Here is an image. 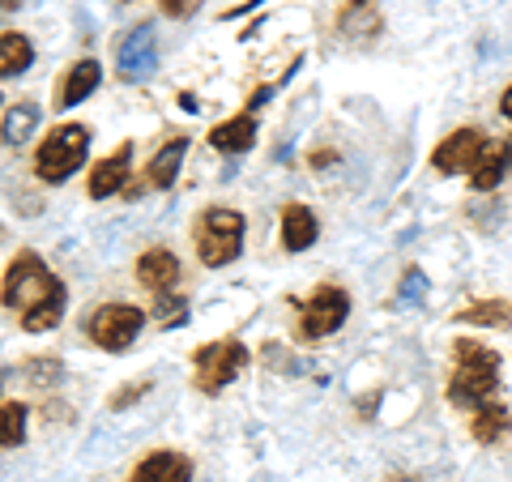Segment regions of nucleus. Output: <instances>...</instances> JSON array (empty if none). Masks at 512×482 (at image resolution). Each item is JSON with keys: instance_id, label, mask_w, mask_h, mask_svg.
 Here are the masks:
<instances>
[{"instance_id": "nucleus-1", "label": "nucleus", "mask_w": 512, "mask_h": 482, "mask_svg": "<svg viewBox=\"0 0 512 482\" xmlns=\"http://www.w3.org/2000/svg\"><path fill=\"white\" fill-rule=\"evenodd\" d=\"M495 389H500V355L483 342L461 337L453 346V376H448V389H444L448 401L457 410H478L483 401L495 397Z\"/></svg>"}, {"instance_id": "nucleus-2", "label": "nucleus", "mask_w": 512, "mask_h": 482, "mask_svg": "<svg viewBox=\"0 0 512 482\" xmlns=\"http://www.w3.org/2000/svg\"><path fill=\"white\" fill-rule=\"evenodd\" d=\"M0 299H5V308H13V312L18 308L30 312V308H39V303H64V282L43 265V256L18 252L9 261L5 282H0Z\"/></svg>"}, {"instance_id": "nucleus-3", "label": "nucleus", "mask_w": 512, "mask_h": 482, "mask_svg": "<svg viewBox=\"0 0 512 482\" xmlns=\"http://www.w3.org/2000/svg\"><path fill=\"white\" fill-rule=\"evenodd\" d=\"M192 239H197L201 265H210V269L231 265V261H239V252H244V214L214 205V210H205L197 218V231H192Z\"/></svg>"}, {"instance_id": "nucleus-4", "label": "nucleus", "mask_w": 512, "mask_h": 482, "mask_svg": "<svg viewBox=\"0 0 512 482\" xmlns=\"http://www.w3.org/2000/svg\"><path fill=\"white\" fill-rule=\"evenodd\" d=\"M248 363H252V350L239 342V337H218V342L197 346V355H192V384H197L205 397H214L227 389Z\"/></svg>"}, {"instance_id": "nucleus-5", "label": "nucleus", "mask_w": 512, "mask_h": 482, "mask_svg": "<svg viewBox=\"0 0 512 482\" xmlns=\"http://www.w3.org/2000/svg\"><path fill=\"white\" fill-rule=\"evenodd\" d=\"M90 150V128L86 124H60L52 128V137L35 154V175L43 184H64L73 171H82Z\"/></svg>"}, {"instance_id": "nucleus-6", "label": "nucleus", "mask_w": 512, "mask_h": 482, "mask_svg": "<svg viewBox=\"0 0 512 482\" xmlns=\"http://www.w3.org/2000/svg\"><path fill=\"white\" fill-rule=\"evenodd\" d=\"M299 308V337L303 342H325L329 333H338L350 316V295L342 286H316L308 295V303H295Z\"/></svg>"}, {"instance_id": "nucleus-7", "label": "nucleus", "mask_w": 512, "mask_h": 482, "mask_svg": "<svg viewBox=\"0 0 512 482\" xmlns=\"http://www.w3.org/2000/svg\"><path fill=\"white\" fill-rule=\"evenodd\" d=\"M141 325H146V312L133 308V303H103V308L90 316V337L107 355H120V350L137 342Z\"/></svg>"}, {"instance_id": "nucleus-8", "label": "nucleus", "mask_w": 512, "mask_h": 482, "mask_svg": "<svg viewBox=\"0 0 512 482\" xmlns=\"http://www.w3.org/2000/svg\"><path fill=\"white\" fill-rule=\"evenodd\" d=\"M487 150V133L483 128H457L448 133L436 150H431V167L440 175H461V171H474L478 158Z\"/></svg>"}, {"instance_id": "nucleus-9", "label": "nucleus", "mask_w": 512, "mask_h": 482, "mask_svg": "<svg viewBox=\"0 0 512 482\" xmlns=\"http://www.w3.org/2000/svg\"><path fill=\"white\" fill-rule=\"evenodd\" d=\"M158 64V43H154V26L141 22L133 26L128 35L116 43V69L124 82H141V77H150Z\"/></svg>"}, {"instance_id": "nucleus-10", "label": "nucleus", "mask_w": 512, "mask_h": 482, "mask_svg": "<svg viewBox=\"0 0 512 482\" xmlns=\"http://www.w3.org/2000/svg\"><path fill=\"white\" fill-rule=\"evenodd\" d=\"M508 171H512V137H495V141H487V150H483V158H478V167L470 171V188L474 192L500 188L508 180Z\"/></svg>"}, {"instance_id": "nucleus-11", "label": "nucleus", "mask_w": 512, "mask_h": 482, "mask_svg": "<svg viewBox=\"0 0 512 482\" xmlns=\"http://www.w3.org/2000/svg\"><path fill=\"white\" fill-rule=\"evenodd\" d=\"M137 282L146 286V291H154V295L175 291V286H180V261H175V252H167V248L141 252V261H137Z\"/></svg>"}, {"instance_id": "nucleus-12", "label": "nucleus", "mask_w": 512, "mask_h": 482, "mask_svg": "<svg viewBox=\"0 0 512 482\" xmlns=\"http://www.w3.org/2000/svg\"><path fill=\"white\" fill-rule=\"evenodd\" d=\"M128 482H192V461L184 453L163 448V453L141 457L133 465V474H128Z\"/></svg>"}, {"instance_id": "nucleus-13", "label": "nucleus", "mask_w": 512, "mask_h": 482, "mask_svg": "<svg viewBox=\"0 0 512 482\" xmlns=\"http://www.w3.org/2000/svg\"><path fill=\"white\" fill-rule=\"evenodd\" d=\"M99 82H103V69H99V60H77L73 69L64 73L60 94H56V103H52V107L69 111V107H77V103H86L90 94L99 90Z\"/></svg>"}, {"instance_id": "nucleus-14", "label": "nucleus", "mask_w": 512, "mask_h": 482, "mask_svg": "<svg viewBox=\"0 0 512 482\" xmlns=\"http://www.w3.org/2000/svg\"><path fill=\"white\" fill-rule=\"evenodd\" d=\"M316 235H320V227H316V214L308 210L303 201H291L282 210V248L286 252H308L312 244H316Z\"/></svg>"}, {"instance_id": "nucleus-15", "label": "nucleus", "mask_w": 512, "mask_h": 482, "mask_svg": "<svg viewBox=\"0 0 512 482\" xmlns=\"http://www.w3.org/2000/svg\"><path fill=\"white\" fill-rule=\"evenodd\" d=\"M210 146L218 154H244L256 146V116L252 111H244V116H231L210 128Z\"/></svg>"}, {"instance_id": "nucleus-16", "label": "nucleus", "mask_w": 512, "mask_h": 482, "mask_svg": "<svg viewBox=\"0 0 512 482\" xmlns=\"http://www.w3.org/2000/svg\"><path fill=\"white\" fill-rule=\"evenodd\" d=\"M128 158H133V146H120L116 154H107L99 167L90 171V197L94 201H107L111 192H120L128 180Z\"/></svg>"}, {"instance_id": "nucleus-17", "label": "nucleus", "mask_w": 512, "mask_h": 482, "mask_svg": "<svg viewBox=\"0 0 512 482\" xmlns=\"http://www.w3.org/2000/svg\"><path fill=\"white\" fill-rule=\"evenodd\" d=\"M512 431V414L500 406V401H483L478 410H470V436L478 444H500Z\"/></svg>"}, {"instance_id": "nucleus-18", "label": "nucleus", "mask_w": 512, "mask_h": 482, "mask_svg": "<svg viewBox=\"0 0 512 482\" xmlns=\"http://www.w3.org/2000/svg\"><path fill=\"white\" fill-rule=\"evenodd\" d=\"M184 154H188V137H171L167 146L150 158V171H146L150 188H171L175 175H180V167H184Z\"/></svg>"}, {"instance_id": "nucleus-19", "label": "nucleus", "mask_w": 512, "mask_h": 482, "mask_svg": "<svg viewBox=\"0 0 512 482\" xmlns=\"http://www.w3.org/2000/svg\"><path fill=\"white\" fill-rule=\"evenodd\" d=\"M457 325L466 320V325H483V329H508L512 325V299H474L470 308H461Z\"/></svg>"}, {"instance_id": "nucleus-20", "label": "nucleus", "mask_w": 512, "mask_h": 482, "mask_svg": "<svg viewBox=\"0 0 512 482\" xmlns=\"http://www.w3.org/2000/svg\"><path fill=\"white\" fill-rule=\"evenodd\" d=\"M30 64H35L30 39L18 35V30H5V35H0V77H18L30 69Z\"/></svg>"}, {"instance_id": "nucleus-21", "label": "nucleus", "mask_w": 512, "mask_h": 482, "mask_svg": "<svg viewBox=\"0 0 512 482\" xmlns=\"http://www.w3.org/2000/svg\"><path fill=\"white\" fill-rule=\"evenodd\" d=\"M39 103H30V99H22V103H13L9 111H5V124H0V137H5V146H22V141L35 133V124H39Z\"/></svg>"}, {"instance_id": "nucleus-22", "label": "nucleus", "mask_w": 512, "mask_h": 482, "mask_svg": "<svg viewBox=\"0 0 512 482\" xmlns=\"http://www.w3.org/2000/svg\"><path fill=\"white\" fill-rule=\"evenodd\" d=\"M26 414L22 401H0V448H18L26 440Z\"/></svg>"}, {"instance_id": "nucleus-23", "label": "nucleus", "mask_w": 512, "mask_h": 482, "mask_svg": "<svg viewBox=\"0 0 512 482\" xmlns=\"http://www.w3.org/2000/svg\"><path fill=\"white\" fill-rule=\"evenodd\" d=\"M427 295V273L423 269H406V278H402V286H397V308H410V303H419Z\"/></svg>"}, {"instance_id": "nucleus-24", "label": "nucleus", "mask_w": 512, "mask_h": 482, "mask_svg": "<svg viewBox=\"0 0 512 482\" xmlns=\"http://www.w3.org/2000/svg\"><path fill=\"white\" fill-rule=\"evenodd\" d=\"M146 393H150V380H137V384H128L124 393H116V397H111V410H124V406H133V401H137V397H146Z\"/></svg>"}, {"instance_id": "nucleus-25", "label": "nucleus", "mask_w": 512, "mask_h": 482, "mask_svg": "<svg viewBox=\"0 0 512 482\" xmlns=\"http://www.w3.org/2000/svg\"><path fill=\"white\" fill-rule=\"evenodd\" d=\"M158 5H163L167 18H192L201 9V0H158Z\"/></svg>"}, {"instance_id": "nucleus-26", "label": "nucleus", "mask_w": 512, "mask_h": 482, "mask_svg": "<svg viewBox=\"0 0 512 482\" xmlns=\"http://www.w3.org/2000/svg\"><path fill=\"white\" fill-rule=\"evenodd\" d=\"M363 5H367V0H342V22H346L355 9H363Z\"/></svg>"}, {"instance_id": "nucleus-27", "label": "nucleus", "mask_w": 512, "mask_h": 482, "mask_svg": "<svg viewBox=\"0 0 512 482\" xmlns=\"http://www.w3.org/2000/svg\"><path fill=\"white\" fill-rule=\"evenodd\" d=\"M500 111H504V120H512V86L504 90V99H500Z\"/></svg>"}, {"instance_id": "nucleus-28", "label": "nucleus", "mask_w": 512, "mask_h": 482, "mask_svg": "<svg viewBox=\"0 0 512 482\" xmlns=\"http://www.w3.org/2000/svg\"><path fill=\"white\" fill-rule=\"evenodd\" d=\"M22 5V0H0V9H18Z\"/></svg>"}, {"instance_id": "nucleus-29", "label": "nucleus", "mask_w": 512, "mask_h": 482, "mask_svg": "<svg viewBox=\"0 0 512 482\" xmlns=\"http://www.w3.org/2000/svg\"><path fill=\"white\" fill-rule=\"evenodd\" d=\"M389 482H419V478H410V474H397V478H389Z\"/></svg>"}]
</instances>
